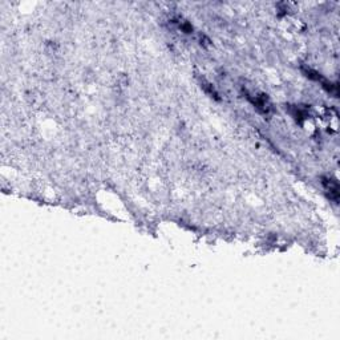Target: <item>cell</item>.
Instances as JSON below:
<instances>
[{"instance_id":"1","label":"cell","mask_w":340,"mask_h":340,"mask_svg":"<svg viewBox=\"0 0 340 340\" xmlns=\"http://www.w3.org/2000/svg\"><path fill=\"white\" fill-rule=\"evenodd\" d=\"M318 117L321 120V125L328 133H336L339 129V114L336 109L328 107H321L318 109Z\"/></svg>"},{"instance_id":"2","label":"cell","mask_w":340,"mask_h":340,"mask_svg":"<svg viewBox=\"0 0 340 340\" xmlns=\"http://www.w3.org/2000/svg\"><path fill=\"white\" fill-rule=\"evenodd\" d=\"M248 100L253 102V105L257 108L259 112L262 113H268L270 109H271V104H270V100H268L267 94H257V96H251L248 94Z\"/></svg>"},{"instance_id":"3","label":"cell","mask_w":340,"mask_h":340,"mask_svg":"<svg viewBox=\"0 0 340 340\" xmlns=\"http://www.w3.org/2000/svg\"><path fill=\"white\" fill-rule=\"evenodd\" d=\"M321 184L324 186V189L328 193L331 199H334L335 202H338L339 199V185L338 181L334 180L332 177H321Z\"/></svg>"}]
</instances>
